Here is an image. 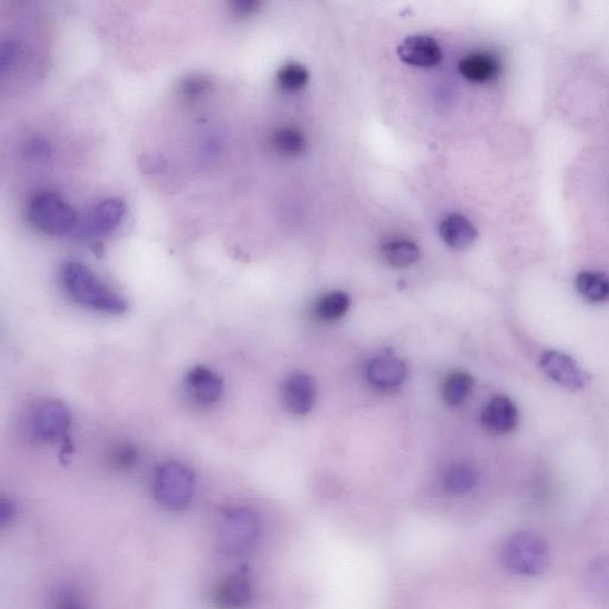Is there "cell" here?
Returning a JSON list of instances; mask_svg holds the SVG:
<instances>
[{
    "mask_svg": "<svg viewBox=\"0 0 609 609\" xmlns=\"http://www.w3.org/2000/svg\"><path fill=\"white\" fill-rule=\"evenodd\" d=\"M60 282L69 299L75 304L106 315H122L128 309L127 301L113 291L79 262H67L60 271Z\"/></svg>",
    "mask_w": 609,
    "mask_h": 609,
    "instance_id": "1",
    "label": "cell"
},
{
    "mask_svg": "<svg viewBox=\"0 0 609 609\" xmlns=\"http://www.w3.org/2000/svg\"><path fill=\"white\" fill-rule=\"evenodd\" d=\"M548 543L537 532L514 533L502 550V561L512 573L523 576L541 574L549 563Z\"/></svg>",
    "mask_w": 609,
    "mask_h": 609,
    "instance_id": "2",
    "label": "cell"
},
{
    "mask_svg": "<svg viewBox=\"0 0 609 609\" xmlns=\"http://www.w3.org/2000/svg\"><path fill=\"white\" fill-rule=\"evenodd\" d=\"M28 218L34 228L52 236L71 234L79 225L77 212L54 192L37 193L30 200Z\"/></svg>",
    "mask_w": 609,
    "mask_h": 609,
    "instance_id": "3",
    "label": "cell"
},
{
    "mask_svg": "<svg viewBox=\"0 0 609 609\" xmlns=\"http://www.w3.org/2000/svg\"><path fill=\"white\" fill-rule=\"evenodd\" d=\"M261 531L260 518L249 508L236 507L224 513L219 526V548L236 556L253 549Z\"/></svg>",
    "mask_w": 609,
    "mask_h": 609,
    "instance_id": "4",
    "label": "cell"
},
{
    "mask_svg": "<svg viewBox=\"0 0 609 609\" xmlns=\"http://www.w3.org/2000/svg\"><path fill=\"white\" fill-rule=\"evenodd\" d=\"M194 485L196 481L190 468L179 462H168L162 464L154 476V497L169 510H182L192 500Z\"/></svg>",
    "mask_w": 609,
    "mask_h": 609,
    "instance_id": "5",
    "label": "cell"
},
{
    "mask_svg": "<svg viewBox=\"0 0 609 609\" xmlns=\"http://www.w3.org/2000/svg\"><path fill=\"white\" fill-rule=\"evenodd\" d=\"M72 417L68 408L58 400H42L31 408L29 432L37 441L55 443L66 436Z\"/></svg>",
    "mask_w": 609,
    "mask_h": 609,
    "instance_id": "6",
    "label": "cell"
},
{
    "mask_svg": "<svg viewBox=\"0 0 609 609\" xmlns=\"http://www.w3.org/2000/svg\"><path fill=\"white\" fill-rule=\"evenodd\" d=\"M125 212L127 207L122 199H104L93 207L83 222L79 223L75 234L87 240L108 236L122 224Z\"/></svg>",
    "mask_w": 609,
    "mask_h": 609,
    "instance_id": "7",
    "label": "cell"
},
{
    "mask_svg": "<svg viewBox=\"0 0 609 609\" xmlns=\"http://www.w3.org/2000/svg\"><path fill=\"white\" fill-rule=\"evenodd\" d=\"M253 600V585L247 570H238L217 583L212 593L218 609H244Z\"/></svg>",
    "mask_w": 609,
    "mask_h": 609,
    "instance_id": "8",
    "label": "cell"
},
{
    "mask_svg": "<svg viewBox=\"0 0 609 609\" xmlns=\"http://www.w3.org/2000/svg\"><path fill=\"white\" fill-rule=\"evenodd\" d=\"M187 397L199 406H212L221 400L224 384L212 369L198 366L188 370L184 380Z\"/></svg>",
    "mask_w": 609,
    "mask_h": 609,
    "instance_id": "9",
    "label": "cell"
},
{
    "mask_svg": "<svg viewBox=\"0 0 609 609\" xmlns=\"http://www.w3.org/2000/svg\"><path fill=\"white\" fill-rule=\"evenodd\" d=\"M541 364L550 379L571 391H577L588 384L589 375L585 370L573 357L560 351H546L542 356Z\"/></svg>",
    "mask_w": 609,
    "mask_h": 609,
    "instance_id": "10",
    "label": "cell"
},
{
    "mask_svg": "<svg viewBox=\"0 0 609 609\" xmlns=\"http://www.w3.org/2000/svg\"><path fill=\"white\" fill-rule=\"evenodd\" d=\"M398 55L405 64L419 68L436 67L443 59L436 40L424 35L407 37L398 47Z\"/></svg>",
    "mask_w": 609,
    "mask_h": 609,
    "instance_id": "11",
    "label": "cell"
},
{
    "mask_svg": "<svg viewBox=\"0 0 609 609\" xmlns=\"http://www.w3.org/2000/svg\"><path fill=\"white\" fill-rule=\"evenodd\" d=\"M315 382L306 374H293L282 387V400L288 411L295 416H304L316 403Z\"/></svg>",
    "mask_w": 609,
    "mask_h": 609,
    "instance_id": "12",
    "label": "cell"
},
{
    "mask_svg": "<svg viewBox=\"0 0 609 609\" xmlns=\"http://www.w3.org/2000/svg\"><path fill=\"white\" fill-rule=\"evenodd\" d=\"M481 423L483 428L493 435H506L517 428V407L510 398L499 395L483 411Z\"/></svg>",
    "mask_w": 609,
    "mask_h": 609,
    "instance_id": "13",
    "label": "cell"
},
{
    "mask_svg": "<svg viewBox=\"0 0 609 609\" xmlns=\"http://www.w3.org/2000/svg\"><path fill=\"white\" fill-rule=\"evenodd\" d=\"M406 366L403 361L392 356H382L368 364L367 379L369 384L389 391L403 384L406 378Z\"/></svg>",
    "mask_w": 609,
    "mask_h": 609,
    "instance_id": "14",
    "label": "cell"
},
{
    "mask_svg": "<svg viewBox=\"0 0 609 609\" xmlns=\"http://www.w3.org/2000/svg\"><path fill=\"white\" fill-rule=\"evenodd\" d=\"M458 71L470 83L486 84L498 77L501 65L492 54L474 53L460 61Z\"/></svg>",
    "mask_w": 609,
    "mask_h": 609,
    "instance_id": "15",
    "label": "cell"
},
{
    "mask_svg": "<svg viewBox=\"0 0 609 609\" xmlns=\"http://www.w3.org/2000/svg\"><path fill=\"white\" fill-rule=\"evenodd\" d=\"M443 241L452 249H467L475 242L477 231L468 218L460 213H451L439 225Z\"/></svg>",
    "mask_w": 609,
    "mask_h": 609,
    "instance_id": "16",
    "label": "cell"
},
{
    "mask_svg": "<svg viewBox=\"0 0 609 609\" xmlns=\"http://www.w3.org/2000/svg\"><path fill=\"white\" fill-rule=\"evenodd\" d=\"M585 587L595 600L609 601V555L595 558L585 573Z\"/></svg>",
    "mask_w": 609,
    "mask_h": 609,
    "instance_id": "17",
    "label": "cell"
},
{
    "mask_svg": "<svg viewBox=\"0 0 609 609\" xmlns=\"http://www.w3.org/2000/svg\"><path fill=\"white\" fill-rule=\"evenodd\" d=\"M577 291L593 304L609 301V278L604 273L583 272L577 275Z\"/></svg>",
    "mask_w": 609,
    "mask_h": 609,
    "instance_id": "18",
    "label": "cell"
},
{
    "mask_svg": "<svg viewBox=\"0 0 609 609\" xmlns=\"http://www.w3.org/2000/svg\"><path fill=\"white\" fill-rule=\"evenodd\" d=\"M477 474L469 464L458 463L449 468L444 475L445 491L452 495L467 494L476 486Z\"/></svg>",
    "mask_w": 609,
    "mask_h": 609,
    "instance_id": "19",
    "label": "cell"
},
{
    "mask_svg": "<svg viewBox=\"0 0 609 609\" xmlns=\"http://www.w3.org/2000/svg\"><path fill=\"white\" fill-rule=\"evenodd\" d=\"M474 388V380L467 373L457 372L448 376L443 385L445 403L456 406L463 403Z\"/></svg>",
    "mask_w": 609,
    "mask_h": 609,
    "instance_id": "20",
    "label": "cell"
},
{
    "mask_svg": "<svg viewBox=\"0 0 609 609\" xmlns=\"http://www.w3.org/2000/svg\"><path fill=\"white\" fill-rule=\"evenodd\" d=\"M384 256L389 265L405 268L416 263L420 257L417 244L406 240L391 241L384 247Z\"/></svg>",
    "mask_w": 609,
    "mask_h": 609,
    "instance_id": "21",
    "label": "cell"
},
{
    "mask_svg": "<svg viewBox=\"0 0 609 609\" xmlns=\"http://www.w3.org/2000/svg\"><path fill=\"white\" fill-rule=\"evenodd\" d=\"M272 143L276 152L291 158L305 153L307 144L303 134L294 128H281L275 131Z\"/></svg>",
    "mask_w": 609,
    "mask_h": 609,
    "instance_id": "22",
    "label": "cell"
},
{
    "mask_svg": "<svg viewBox=\"0 0 609 609\" xmlns=\"http://www.w3.org/2000/svg\"><path fill=\"white\" fill-rule=\"evenodd\" d=\"M350 306L349 295L343 292H332L324 295L316 305V315L324 322H334L348 312Z\"/></svg>",
    "mask_w": 609,
    "mask_h": 609,
    "instance_id": "23",
    "label": "cell"
},
{
    "mask_svg": "<svg viewBox=\"0 0 609 609\" xmlns=\"http://www.w3.org/2000/svg\"><path fill=\"white\" fill-rule=\"evenodd\" d=\"M309 78L310 75L307 69L303 65L297 64V62L285 65L276 75V80H278L281 89L288 92L303 89Z\"/></svg>",
    "mask_w": 609,
    "mask_h": 609,
    "instance_id": "24",
    "label": "cell"
},
{
    "mask_svg": "<svg viewBox=\"0 0 609 609\" xmlns=\"http://www.w3.org/2000/svg\"><path fill=\"white\" fill-rule=\"evenodd\" d=\"M23 56L21 43L15 39H4L0 46V74L3 78L9 77L20 65Z\"/></svg>",
    "mask_w": 609,
    "mask_h": 609,
    "instance_id": "25",
    "label": "cell"
},
{
    "mask_svg": "<svg viewBox=\"0 0 609 609\" xmlns=\"http://www.w3.org/2000/svg\"><path fill=\"white\" fill-rule=\"evenodd\" d=\"M23 155L30 162H46L52 155V147L46 138L33 137L24 144Z\"/></svg>",
    "mask_w": 609,
    "mask_h": 609,
    "instance_id": "26",
    "label": "cell"
},
{
    "mask_svg": "<svg viewBox=\"0 0 609 609\" xmlns=\"http://www.w3.org/2000/svg\"><path fill=\"white\" fill-rule=\"evenodd\" d=\"M223 143L216 135H210L204 138L203 142L200 143V160L205 165H215V163L221 160L223 155Z\"/></svg>",
    "mask_w": 609,
    "mask_h": 609,
    "instance_id": "27",
    "label": "cell"
},
{
    "mask_svg": "<svg viewBox=\"0 0 609 609\" xmlns=\"http://www.w3.org/2000/svg\"><path fill=\"white\" fill-rule=\"evenodd\" d=\"M211 83L209 79L200 77V75H192L182 81L180 91L182 96L188 99H198L205 96L209 92Z\"/></svg>",
    "mask_w": 609,
    "mask_h": 609,
    "instance_id": "28",
    "label": "cell"
},
{
    "mask_svg": "<svg viewBox=\"0 0 609 609\" xmlns=\"http://www.w3.org/2000/svg\"><path fill=\"white\" fill-rule=\"evenodd\" d=\"M261 3L256 0H236L231 3V11L237 17H247L255 14L260 9Z\"/></svg>",
    "mask_w": 609,
    "mask_h": 609,
    "instance_id": "29",
    "label": "cell"
},
{
    "mask_svg": "<svg viewBox=\"0 0 609 609\" xmlns=\"http://www.w3.org/2000/svg\"><path fill=\"white\" fill-rule=\"evenodd\" d=\"M15 516L16 511L14 505L8 500H2V504H0V524H2L3 527L9 525Z\"/></svg>",
    "mask_w": 609,
    "mask_h": 609,
    "instance_id": "30",
    "label": "cell"
},
{
    "mask_svg": "<svg viewBox=\"0 0 609 609\" xmlns=\"http://www.w3.org/2000/svg\"><path fill=\"white\" fill-rule=\"evenodd\" d=\"M144 171L147 172H161L165 169V162H161L155 159H148V161L143 162Z\"/></svg>",
    "mask_w": 609,
    "mask_h": 609,
    "instance_id": "31",
    "label": "cell"
},
{
    "mask_svg": "<svg viewBox=\"0 0 609 609\" xmlns=\"http://www.w3.org/2000/svg\"><path fill=\"white\" fill-rule=\"evenodd\" d=\"M74 600L71 595L64 596L58 609H83Z\"/></svg>",
    "mask_w": 609,
    "mask_h": 609,
    "instance_id": "32",
    "label": "cell"
}]
</instances>
